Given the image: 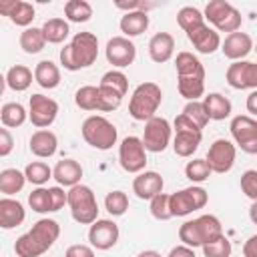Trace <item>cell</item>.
<instances>
[{"instance_id": "6da1fadb", "label": "cell", "mask_w": 257, "mask_h": 257, "mask_svg": "<svg viewBox=\"0 0 257 257\" xmlns=\"http://www.w3.org/2000/svg\"><path fill=\"white\" fill-rule=\"evenodd\" d=\"M60 235V225L54 219H40L32 225V229L20 235L14 243V251L18 257H40L46 253Z\"/></svg>"}, {"instance_id": "7a4b0ae2", "label": "cell", "mask_w": 257, "mask_h": 257, "mask_svg": "<svg viewBox=\"0 0 257 257\" xmlns=\"http://www.w3.org/2000/svg\"><path fill=\"white\" fill-rule=\"evenodd\" d=\"M98 56V38L92 32H76L60 50V64L66 70H80L94 64Z\"/></svg>"}, {"instance_id": "3957f363", "label": "cell", "mask_w": 257, "mask_h": 257, "mask_svg": "<svg viewBox=\"0 0 257 257\" xmlns=\"http://www.w3.org/2000/svg\"><path fill=\"white\" fill-rule=\"evenodd\" d=\"M223 237V225L215 215H201L179 227V239L187 247H203Z\"/></svg>"}, {"instance_id": "277c9868", "label": "cell", "mask_w": 257, "mask_h": 257, "mask_svg": "<svg viewBox=\"0 0 257 257\" xmlns=\"http://www.w3.org/2000/svg\"><path fill=\"white\" fill-rule=\"evenodd\" d=\"M163 100L161 86L155 82H143L135 88L131 102H128V114L135 120H151Z\"/></svg>"}, {"instance_id": "5b68a950", "label": "cell", "mask_w": 257, "mask_h": 257, "mask_svg": "<svg viewBox=\"0 0 257 257\" xmlns=\"http://www.w3.org/2000/svg\"><path fill=\"white\" fill-rule=\"evenodd\" d=\"M68 207H70V215L76 223L80 225H92L94 221H98V205H96V197L92 193L90 187L86 185H74L68 191Z\"/></svg>"}, {"instance_id": "8992f818", "label": "cell", "mask_w": 257, "mask_h": 257, "mask_svg": "<svg viewBox=\"0 0 257 257\" xmlns=\"http://www.w3.org/2000/svg\"><path fill=\"white\" fill-rule=\"evenodd\" d=\"M116 126L100 114H92L82 122V139L98 151L112 149V145H116Z\"/></svg>"}, {"instance_id": "52a82bcc", "label": "cell", "mask_w": 257, "mask_h": 257, "mask_svg": "<svg viewBox=\"0 0 257 257\" xmlns=\"http://www.w3.org/2000/svg\"><path fill=\"white\" fill-rule=\"evenodd\" d=\"M205 18L219 30V32H239L241 28V14L239 10L229 4L227 0H211L205 6Z\"/></svg>"}, {"instance_id": "ba28073f", "label": "cell", "mask_w": 257, "mask_h": 257, "mask_svg": "<svg viewBox=\"0 0 257 257\" xmlns=\"http://www.w3.org/2000/svg\"><path fill=\"white\" fill-rule=\"evenodd\" d=\"M98 90L102 96V112H110L120 106L122 96L128 90V80L120 70H108L102 74Z\"/></svg>"}, {"instance_id": "9c48e42d", "label": "cell", "mask_w": 257, "mask_h": 257, "mask_svg": "<svg viewBox=\"0 0 257 257\" xmlns=\"http://www.w3.org/2000/svg\"><path fill=\"white\" fill-rule=\"evenodd\" d=\"M175 141H173V151H175V155H179V157H191L197 149H199V145H201V128L193 122V120H189L183 112L175 118Z\"/></svg>"}, {"instance_id": "30bf717a", "label": "cell", "mask_w": 257, "mask_h": 257, "mask_svg": "<svg viewBox=\"0 0 257 257\" xmlns=\"http://www.w3.org/2000/svg\"><path fill=\"white\" fill-rule=\"evenodd\" d=\"M209 201V195L203 187H187L183 191H177L171 195L169 205L173 217H185L197 209H203Z\"/></svg>"}, {"instance_id": "8fae6325", "label": "cell", "mask_w": 257, "mask_h": 257, "mask_svg": "<svg viewBox=\"0 0 257 257\" xmlns=\"http://www.w3.org/2000/svg\"><path fill=\"white\" fill-rule=\"evenodd\" d=\"M118 163L126 173H141L147 165V149L143 139L126 137L118 147Z\"/></svg>"}, {"instance_id": "7c38bea8", "label": "cell", "mask_w": 257, "mask_h": 257, "mask_svg": "<svg viewBox=\"0 0 257 257\" xmlns=\"http://www.w3.org/2000/svg\"><path fill=\"white\" fill-rule=\"evenodd\" d=\"M229 128H231L235 143L239 145L243 153H249V155L257 153V120L255 118L247 114H239L231 120Z\"/></svg>"}, {"instance_id": "4fadbf2b", "label": "cell", "mask_w": 257, "mask_h": 257, "mask_svg": "<svg viewBox=\"0 0 257 257\" xmlns=\"http://www.w3.org/2000/svg\"><path fill=\"white\" fill-rule=\"evenodd\" d=\"M171 141V124L167 118L153 116L151 120L145 122V135H143V145L151 153H163Z\"/></svg>"}, {"instance_id": "5bb4252c", "label": "cell", "mask_w": 257, "mask_h": 257, "mask_svg": "<svg viewBox=\"0 0 257 257\" xmlns=\"http://www.w3.org/2000/svg\"><path fill=\"white\" fill-rule=\"evenodd\" d=\"M58 114V102L44 96V94H32L28 102V118L34 126L40 131L44 126H50Z\"/></svg>"}, {"instance_id": "9a60e30c", "label": "cell", "mask_w": 257, "mask_h": 257, "mask_svg": "<svg viewBox=\"0 0 257 257\" xmlns=\"http://www.w3.org/2000/svg\"><path fill=\"white\" fill-rule=\"evenodd\" d=\"M227 82H229V86H233L237 90H245V88L257 90V62L237 60V62L229 64Z\"/></svg>"}, {"instance_id": "2e32d148", "label": "cell", "mask_w": 257, "mask_h": 257, "mask_svg": "<svg viewBox=\"0 0 257 257\" xmlns=\"http://www.w3.org/2000/svg\"><path fill=\"white\" fill-rule=\"evenodd\" d=\"M207 163L213 173H227L235 163V145L227 139H217L207 153Z\"/></svg>"}, {"instance_id": "e0dca14e", "label": "cell", "mask_w": 257, "mask_h": 257, "mask_svg": "<svg viewBox=\"0 0 257 257\" xmlns=\"http://www.w3.org/2000/svg\"><path fill=\"white\" fill-rule=\"evenodd\" d=\"M104 54H106V60L112 64V66H128L135 62L137 58V48L135 44L126 38V36H114L106 42V48H104Z\"/></svg>"}, {"instance_id": "ac0fdd59", "label": "cell", "mask_w": 257, "mask_h": 257, "mask_svg": "<svg viewBox=\"0 0 257 257\" xmlns=\"http://www.w3.org/2000/svg\"><path fill=\"white\" fill-rule=\"evenodd\" d=\"M88 241L92 247L106 251L118 241V225L110 219H98L88 229Z\"/></svg>"}, {"instance_id": "d6986e66", "label": "cell", "mask_w": 257, "mask_h": 257, "mask_svg": "<svg viewBox=\"0 0 257 257\" xmlns=\"http://www.w3.org/2000/svg\"><path fill=\"white\" fill-rule=\"evenodd\" d=\"M163 177L155 171H145L139 177H135L133 181V191L139 199H147L151 201L153 197H157L159 193H163Z\"/></svg>"}, {"instance_id": "ffe728a7", "label": "cell", "mask_w": 257, "mask_h": 257, "mask_svg": "<svg viewBox=\"0 0 257 257\" xmlns=\"http://www.w3.org/2000/svg\"><path fill=\"white\" fill-rule=\"evenodd\" d=\"M0 12L16 26H28L34 20V6L24 0H4L0 2Z\"/></svg>"}, {"instance_id": "44dd1931", "label": "cell", "mask_w": 257, "mask_h": 257, "mask_svg": "<svg viewBox=\"0 0 257 257\" xmlns=\"http://www.w3.org/2000/svg\"><path fill=\"white\" fill-rule=\"evenodd\" d=\"M221 50H223V54H225L227 58H231V60L237 62V60L245 58V56L253 50V40H251V36L245 34V32H233V34H227V38H225Z\"/></svg>"}, {"instance_id": "7402d4cb", "label": "cell", "mask_w": 257, "mask_h": 257, "mask_svg": "<svg viewBox=\"0 0 257 257\" xmlns=\"http://www.w3.org/2000/svg\"><path fill=\"white\" fill-rule=\"evenodd\" d=\"M189 42L201 52V54H213L219 46H221V38H219V32L209 28L207 24H203L201 28L193 30L187 34Z\"/></svg>"}, {"instance_id": "603a6c76", "label": "cell", "mask_w": 257, "mask_h": 257, "mask_svg": "<svg viewBox=\"0 0 257 257\" xmlns=\"http://www.w3.org/2000/svg\"><path fill=\"white\" fill-rule=\"evenodd\" d=\"M28 147H30V153L40 157V159H48L56 153V147H58V139L52 131H36L32 133L30 141H28Z\"/></svg>"}, {"instance_id": "cb8c5ba5", "label": "cell", "mask_w": 257, "mask_h": 257, "mask_svg": "<svg viewBox=\"0 0 257 257\" xmlns=\"http://www.w3.org/2000/svg\"><path fill=\"white\" fill-rule=\"evenodd\" d=\"M52 177L56 179L58 185L62 187H74L78 185V181L82 179V167L80 163H76L74 159H62L56 163V167L52 169Z\"/></svg>"}, {"instance_id": "d4e9b609", "label": "cell", "mask_w": 257, "mask_h": 257, "mask_svg": "<svg viewBox=\"0 0 257 257\" xmlns=\"http://www.w3.org/2000/svg\"><path fill=\"white\" fill-rule=\"evenodd\" d=\"M175 52V38L169 32H157L149 40V56L155 62H167Z\"/></svg>"}, {"instance_id": "484cf974", "label": "cell", "mask_w": 257, "mask_h": 257, "mask_svg": "<svg viewBox=\"0 0 257 257\" xmlns=\"http://www.w3.org/2000/svg\"><path fill=\"white\" fill-rule=\"evenodd\" d=\"M26 213L22 203L14 201V199H0V227L2 229H14L24 221Z\"/></svg>"}, {"instance_id": "4316f807", "label": "cell", "mask_w": 257, "mask_h": 257, "mask_svg": "<svg viewBox=\"0 0 257 257\" xmlns=\"http://www.w3.org/2000/svg\"><path fill=\"white\" fill-rule=\"evenodd\" d=\"M203 106L209 120H223L231 114V100L219 92H209L203 100Z\"/></svg>"}, {"instance_id": "83f0119b", "label": "cell", "mask_w": 257, "mask_h": 257, "mask_svg": "<svg viewBox=\"0 0 257 257\" xmlns=\"http://www.w3.org/2000/svg\"><path fill=\"white\" fill-rule=\"evenodd\" d=\"M149 28V14L143 10H135V12H126L120 18V32L131 38V36H139Z\"/></svg>"}, {"instance_id": "f1b7e54d", "label": "cell", "mask_w": 257, "mask_h": 257, "mask_svg": "<svg viewBox=\"0 0 257 257\" xmlns=\"http://www.w3.org/2000/svg\"><path fill=\"white\" fill-rule=\"evenodd\" d=\"M34 80L42 88H56L60 84V70L52 60H40L34 68Z\"/></svg>"}, {"instance_id": "f546056e", "label": "cell", "mask_w": 257, "mask_h": 257, "mask_svg": "<svg viewBox=\"0 0 257 257\" xmlns=\"http://www.w3.org/2000/svg\"><path fill=\"white\" fill-rule=\"evenodd\" d=\"M74 102L82 110H102V96L98 86H80L74 94Z\"/></svg>"}, {"instance_id": "4dcf8cb0", "label": "cell", "mask_w": 257, "mask_h": 257, "mask_svg": "<svg viewBox=\"0 0 257 257\" xmlns=\"http://www.w3.org/2000/svg\"><path fill=\"white\" fill-rule=\"evenodd\" d=\"M177 88L183 98L193 102L199 96H203V92H205V76H179Z\"/></svg>"}, {"instance_id": "1f68e13d", "label": "cell", "mask_w": 257, "mask_h": 257, "mask_svg": "<svg viewBox=\"0 0 257 257\" xmlns=\"http://www.w3.org/2000/svg\"><path fill=\"white\" fill-rule=\"evenodd\" d=\"M175 66H177L179 76H205V68H203L201 60L197 56H193L191 52H179Z\"/></svg>"}, {"instance_id": "d6a6232c", "label": "cell", "mask_w": 257, "mask_h": 257, "mask_svg": "<svg viewBox=\"0 0 257 257\" xmlns=\"http://www.w3.org/2000/svg\"><path fill=\"white\" fill-rule=\"evenodd\" d=\"M6 84H8V88H12L16 92L26 90L32 84V70L28 66H22V64H16V66L8 68V72H6Z\"/></svg>"}, {"instance_id": "836d02e7", "label": "cell", "mask_w": 257, "mask_h": 257, "mask_svg": "<svg viewBox=\"0 0 257 257\" xmlns=\"http://www.w3.org/2000/svg\"><path fill=\"white\" fill-rule=\"evenodd\" d=\"M177 22L189 34V32H193V30H197V28H201L205 24V14L195 6H183L177 12Z\"/></svg>"}, {"instance_id": "e575fe53", "label": "cell", "mask_w": 257, "mask_h": 257, "mask_svg": "<svg viewBox=\"0 0 257 257\" xmlns=\"http://www.w3.org/2000/svg\"><path fill=\"white\" fill-rule=\"evenodd\" d=\"M46 44V36L42 32V28H26L22 34H20V48L26 52V54H36L44 48Z\"/></svg>"}, {"instance_id": "d590c367", "label": "cell", "mask_w": 257, "mask_h": 257, "mask_svg": "<svg viewBox=\"0 0 257 257\" xmlns=\"http://www.w3.org/2000/svg\"><path fill=\"white\" fill-rule=\"evenodd\" d=\"M24 183H26V175L20 173L18 169H4L0 173V191L4 195H14L22 191Z\"/></svg>"}, {"instance_id": "8d00e7d4", "label": "cell", "mask_w": 257, "mask_h": 257, "mask_svg": "<svg viewBox=\"0 0 257 257\" xmlns=\"http://www.w3.org/2000/svg\"><path fill=\"white\" fill-rule=\"evenodd\" d=\"M0 120L6 128H14L20 126L26 120V110L20 102H6L0 110Z\"/></svg>"}, {"instance_id": "74e56055", "label": "cell", "mask_w": 257, "mask_h": 257, "mask_svg": "<svg viewBox=\"0 0 257 257\" xmlns=\"http://www.w3.org/2000/svg\"><path fill=\"white\" fill-rule=\"evenodd\" d=\"M64 16L70 22H86L92 16V6L86 0H68L64 4Z\"/></svg>"}, {"instance_id": "f35d334b", "label": "cell", "mask_w": 257, "mask_h": 257, "mask_svg": "<svg viewBox=\"0 0 257 257\" xmlns=\"http://www.w3.org/2000/svg\"><path fill=\"white\" fill-rule=\"evenodd\" d=\"M42 32H44V36H46V42L58 44V42H62V40L68 36L70 28H68V22H66V20H62V18H50V20L44 22Z\"/></svg>"}, {"instance_id": "ab89813d", "label": "cell", "mask_w": 257, "mask_h": 257, "mask_svg": "<svg viewBox=\"0 0 257 257\" xmlns=\"http://www.w3.org/2000/svg\"><path fill=\"white\" fill-rule=\"evenodd\" d=\"M211 173H213V171H211L207 159H193V161H189L187 167H185V177H187L189 181H193V183H203V181H207Z\"/></svg>"}, {"instance_id": "60d3db41", "label": "cell", "mask_w": 257, "mask_h": 257, "mask_svg": "<svg viewBox=\"0 0 257 257\" xmlns=\"http://www.w3.org/2000/svg\"><path fill=\"white\" fill-rule=\"evenodd\" d=\"M28 205L32 211L36 213H48L52 211V195H50V187L48 189H34L30 195H28Z\"/></svg>"}, {"instance_id": "b9f144b4", "label": "cell", "mask_w": 257, "mask_h": 257, "mask_svg": "<svg viewBox=\"0 0 257 257\" xmlns=\"http://www.w3.org/2000/svg\"><path fill=\"white\" fill-rule=\"evenodd\" d=\"M24 175H26V181H30L32 185H44L52 177V169L42 161H34L30 165H26Z\"/></svg>"}, {"instance_id": "7bdbcfd3", "label": "cell", "mask_w": 257, "mask_h": 257, "mask_svg": "<svg viewBox=\"0 0 257 257\" xmlns=\"http://www.w3.org/2000/svg\"><path fill=\"white\" fill-rule=\"evenodd\" d=\"M104 207L112 217H120L128 209V197L122 191H110L104 197Z\"/></svg>"}, {"instance_id": "ee69618b", "label": "cell", "mask_w": 257, "mask_h": 257, "mask_svg": "<svg viewBox=\"0 0 257 257\" xmlns=\"http://www.w3.org/2000/svg\"><path fill=\"white\" fill-rule=\"evenodd\" d=\"M169 199H171V195H165V193H159L157 197L151 199V215H153L155 219H159V221H169V219L173 217Z\"/></svg>"}, {"instance_id": "f6af8a7d", "label": "cell", "mask_w": 257, "mask_h": 257, "mask_svg": "<svg viewBox=\"0 0 257 257\" xmlns=\"http://www.w3.org/2000/svg\"><path fill=\"white\" fill-rule=\"evenodd\" d=\"M203 255L205 257H229L231 255V241L223 235V237L203 245Z\"/></svg>"}, {"instance_id": "bcb514c9", "label": "cell", "mask_w": 257, "mask_h": 257, "mask_svg": "<svg viewBox=\"0 0 257 257\" xmlns=\"http://www.w3.org/2000/svg\"><path fill=\"white\" fill-rule=\"evenodd\" d=\"M183 114H185L189 120H193L199 128H203V126L209 122V116H207V112H205V106H203V102H199V100L187 102V106L183 108Z\"/></svg>"}, {"instance_id": "7dc6e473", "label": "cell", "mask_w": 257, "mask_h": 257, "mask_svg": "<svg viewBox=\"0 0 257 257\" xmlns=\"http://www.w3.org/2000/svg\"><path fill=\"white\" fill-rule=\"evenodd\" d=\"M241 191L251 201H257V171L255 169H249L241 175Z\"/></svg>"}, {"instance_id": "c3c4849f", "label": "cell", "mask_w": 257, "mask_h": 257, "mask_svg": "<svg viewBox=\"0 0 257 257\" xmlns=\"http://www.w3.org/2000/svg\"><path fill=\"white\" fill-rule=\"evenodd\" d=\"M12 147H14L12 135L8 133V128H6V126H4V128H0V157H6V155H10Z\"/></svg>"}, {"instance_id": "681fc988", "label": "cell", "mask_w": 257, "mask_h": 257, "mask_svg": "<svg viewBox=\"0 0 257 257\" xmlns=\"http://www.w3.org/2000/svg\"><path fill=\"white\" fill-rule=\"evenodd\" d=\"M64 257H94V251L88 245H70Z\"/></svg>"}, {"instance_id": "f907efd6", "label": "cell", "mask_w": 257, "mask_h": 257, "mask_svg": "<svg viewBox=\"0 0 257 257\" xmlns=\"http://www.w3.org/2000/svg\"><path fill=\"white\" fill-rule=\"evenodd\" d=\"M169 257H195V251L193 247H187V245H177L169 251Z\"/></svg>"}, {"instance_id": "816d5d0a", "label": "cell", "mask_w": 257, "mask_h": 257, "mask_svg": "<svg viewBox=\"0 0 257 257\" xmlns=\"http://www.w3.org/2000/svg\"><path fill=\"white\" fill-rule=\"evenodd\" d=\"M243 255L245 257H257V235H251L245 245H243Z\"/></svg>"}, {"instance_id": "f5cc1de1", "label": "cell", "mask_w": 257, "mask_h": 257, "mask_svg": "<svg viewBox=\"0 0 257 257\" xmlns=\"http://www.w3.org/2000/svg\"><path fill=\"white\" fill-rule=\"evenodd\" d=\"M245 104H247V110H249L251 114H257V90H251V92H249Z\"/></svg>"}, {"instance_id": "db71d44e", "label": "cell", "mask_w": 257, "mask_h": 257, "mask_svg": "<svg viewBox=\"0 0 257 257\" xmlns=\"http://www.w3.org/2000/svg\"><path fill=\"white\" fill-rule=\"evenodd\" d=\"M249 219L257 225V201H253V205L249 207Z\"/></svg>"}, {"instance_id": "11a10c76", "label": "cell", "mask_w": 257, "mask_h": 257, "mask_svg": "<svg viewBox=\"0 0 257 257\" xmlns=\"http://www.w3.org/2000/svg\"><path fill=\"white\" fill-rule=\"evenodd\" d=\"M139 257H161V253H157V251H143V253H139Z\"/></svg>"}, {"instance_id": "9f6ffc18", "label": "cell", "mask_w": 257, "mask_h": 257, "mask_svg": "<svg viewBox=\"0 0 257 257\" xmlns=\"http://www.w3.org/2000/svg\"><path fill=\"white\" fill-rule=\"evenodd\" d=\"M255 52H257V46H255Z\"/></svg>"}]
</instances>
